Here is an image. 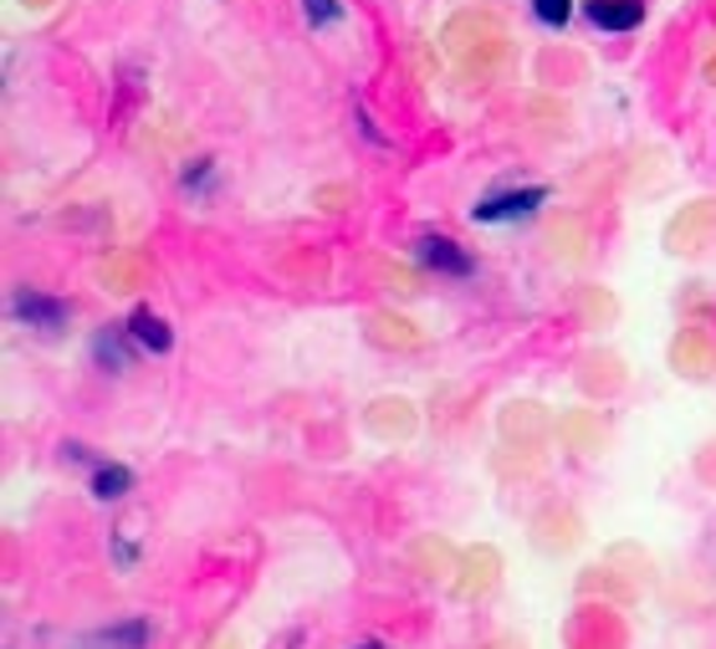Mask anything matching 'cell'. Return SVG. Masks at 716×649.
<instances>
[{"mask_svg": "<svg viewBox=\"0 0 716 649\" xmlns=\"http://www.w3.org/2000/svg\"><path fill=\"white\" fill-rule=\"evenodd\" d=\"M420 261L430 266V271H440V277H471V271H477V261H471V256L446 236H425L420 240Z\"/></svg>", "mask_w": 716, "mask_h": 649, "instance_id": "7a4b0ae2", "label": "cell"}, {"mask_svg": "<svg viewBox=\"0 0 716 649\" xmlns=\"http://www.w3.org/2000/svg\"><path fill=\"white\" fill-rule=\"evenodd\" d=\"M303 11L313 27H338L344 21V0H303Z\"/></svg>", "mask_w": 716, "mask_h": 649, "instance_id": "9c48e42d", "label": "cell"}, {"mask_svg": "<svg viewBox=\"0 0 716 649\" xmlns=\"http://www.w3.org/2000/svg\"><path fill=\"white\" fill-rule=\"evenodd\" d=\"M129 491H133L129 465H98L93 471V496L98 502H119V496H129Z\"/></svg>", "mask_w": 716, "mask_h": 649, "instance_id": "8992f818", "label": "cell"}, {"mask_svg": "<svg viewBox=\"0 0 716 649\" xmlns=\"http://www.w3.org/2000/svg\"><path fill=\"white\" fill-rule=\"evenodd\" d=\"M532 16H538L543 27L563 31L569 27V16H573V0H532Z\"/></svg>", "mask_w": 716, "mask_h": 649, "instance_id": "ba28073f", "label": "cell"}, {"mask_svg": "<svg viewBox=\"0 0 716 649\" xmlns=\"http://www.w3.org/2000/svg\"><path fill=\"white\" fill-rule=\"evenodd\" d=\"M11 312H16L21 322H31V328H41V332H57V328L67 322V307H62V302H52V297H37V292L16 297Z\"/></svg>", "mask_w": 716, "mask_h": 649, "instance_id": "277c9868", "label": "cell"}, {"mask_svg": "<svg viewBox=\"0 0 716 649\" xmlns=\"http://www.w3.org/2000/svg\"><path fill=\"white\" fill-rule=\"evenodd\" d=\"M211 185V159H200L195 169H185V189H205Z\"/></svg>", "mask_w": 716, "mask_h": 649, "instance_id": "30bf717a", "label": "cell"}, {"mask_svg": "<svg viewBox=\"0 0 716 649\" xmlns=\"http://www.w3.org/2000/svg\"><path fill=\"white\" fill-rule=\"evenodd\" d=\"M129 338L139 348H149V353H170V328H164V318H154V312H149V307H139V312H133L129 318Z\"/></svg>", "mask_w": 716, "mask_h": 649, "instance_id": "5b68a950", "label": "cell"}, {"mask_svg": "<svg viewBox=\"0 0 716 649\" xmlns=\"http://www.w3.org/2000/svg\"><path fill=\"white\" fill-rule=\"evenodd\" d=\"M548 205V189L543 185H528V189H497V195H487L471 210V220L477 226H512V220H528V215H538Z\"/></svg>", "mask_w": 716, "mask_h": 649, "instance_id": "6da1fadb", "label": "cell"}, {"mask_svg": "<svg viewBox=\"0 0 716 649\" xmlns=\"http://www.w3.org/2000/svg\"><path fill=\"white\" fill-rule=\"evenodd\" d=\"M645 6L640 0H589V21L604 31H635Z\"/></svg>", "mask_w": 716, "mask_h": 649, "instance_id": "3957f363", "label": "cell"}, {"mask_svg": "<svg viewBox=\"0 0 716 649\" xmlns=\"http://www.w3.org/2000/svg\"><path fill=\"white\" fill-rule=\"evenodd\" d=\"M98 358H103L108 369H129V328L119 332H98Z\"/></svg>", "mask_w": 716, "mask_h": 649, "instance_id": "52a82bcc", "label": "cell"}, {"mask_svg": "<svg viewBox=\"0 0 716 649\" xmlns=\"http://www.w3.org/2000/svg\"><path fill=\"white\" fill-rule=\"evenodd\" d=\"M364 649H385V645H364Z\"/></svg>", "mask_w": 716, "mask_h": 649, "instance_id": "8fae6325", "label": "cell"}]
</instances>
